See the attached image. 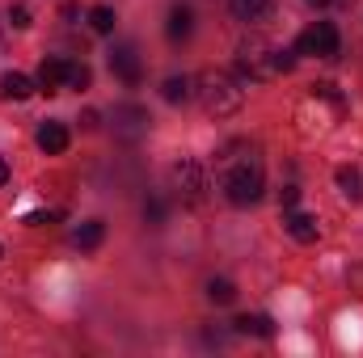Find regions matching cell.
<instances>
[{
  "label": "cell",
  "mask_w": 363,
  "mask_h": 358,
  "mask_svg": "<svg viewBox=\"0 0 363 358\" xmlns=\"http://www.w3.org/2000/svg\"><path fill=\"white\" fill-rule=\"evenodd\" d=\"M89 25L97 30V34H110V30H114V8H110V4L89 8Z\"/></svg>",
  "instance_id": "19"
},
{
  "label": "cell",
  "mask_w": 363,
  "mask_h": 358,
  "mask_svg": "<svg viewBox=\"0 0 363 358\" xmlns=\"http://www.w3.org/2000/svg\"><path fill=\"white\" fill-rule=\"evenodd\" d=\"M0 253H4V249H0Z\"/></svg>",
  "instance_id": "29"
},
{
  "label": "cell",
  "mask_w": 363,
  "mask_h": 358,
  "mask_svg": "<svg viewBox=\"0 0 363 358\" xmlns=\"http://www.w3.org/2000/svg\"><path fill=\"white\" fill-rule=\"evenodd\" d=\"M334 4H351V0H334Z\"/></svg>",
  "instance_id": "28"
},
{
  "label": "cell",
  "mask_w": 363,
  "mask_h": 358,
  "mask_svg": "<svg viewBox=\"0 0 363 358\" xmlns=\"http://www.w3.org/2000/svg\"><path fill=\"white\" fill-rule=\"evenodd\" d=\"M334 181H338V190H342L347 202H363V173L355 165H342V169L334 173Z\"/></svg>",
  "instance_id": "11"
},
{
  "label": "cell",
  "mask_w": 363,
  "mask_h": 358,
  "mask_svg": "<svg viewBox=\"0 0 363 358\" xmlns=\"http://www.w3.org/2000/svg\"><path fill=\"white\" fill-rule=\"evenodd\" d=\"M351 287L363 295V262H359V266H351Z\"/></svg>",
  "instance_id": "24"
},
{
  "label": "cell",
  "mask_w": 363,
  "mask_h": 358,
  "mask_svg": "<svg viewBox=\"0 0 363 358\" xmlns=\"http://www.w3.org/2000/svg\"><path fill=\"white\" fill-rule=\"evenodd\" d=\"M207 299H211V304H233V299H237V287H233L228 278H211V282H207Z\"/></svg>",
  "instance_id": "18"
},
{
  "label": "cell",
  "mask_w": 363,
  "mask_h": 358,
  "mask_svg": "<svg viewBox=\"0 0 363 358\" xmlns=\"http://www.w3.org/2000/svg\"><path fill=\"white\" fill-rule=\"evenodd\" d=\"M283 224H287L291 241H300V245H313V241H317V232H321V228H317V219H313V215H304V211H296V207L287 211V219H283Z\"/></svg>",
  "instance_id": "10"
},
{
  "label": "cell",
  "mask_w": 363,
  "mask_h": 358,
  "mask_svg": "<svg viewBox=\"0 0 363 358\" xmlns=\"http://www.w3.org/2000/svg\"><path fill=\"white\" fill-rule=\"evenodd\" d=\"M174 190H178L190 207H199V202H203V190H207L203 165H199V161H178V165H174Z\"/></svg>",
  "instance_id": "5"
},
{
  "label": "cell",
  "mask_w": 363,
  "mask_h": 358,
  "mask_svg": "<svg viewBox=\"0 0 363 358\" xmlns=\"http://www.w3.org/2000/svg\"><path fill=\"white\" fill-rule=\"evenodd\" d=\"M0 93H4L9 101H26V97L34 93V81L21 76V72H4V76H0Z\"/></svg>",
  "instance_id": "13"
},
{
  "label": "cell",
  "mask_w": 363,
  "mask_h": 358,
  "mask_svg": "<svg viewBox=\"0 0 363 358\" xmlns=\"http://www.w3.org/2000/svg\"><path fill=\"white\" fill-rule=\"evenodd\" d=\"M110 68H114V76H118V81H127V85H140V76H144L140 51H135L131 42H118V47L110 51Z\"/></svg>",
  "instance_id": "6"
},
{
  "label": "cell",
  "mask_w": 363,
  "mask_h": 358,
  "mask_svg": "<svg viewBox=\"0 0 363 358\" xmlns=\"http://www.w3.org/2000/svg\"><path fill=\"white\" fill-rule=\"evenodd\" d=\"M274 64H279V76H283V72H291V68H296V51H283V47H279Z\"/></svg>",
  "instance_id": "22"
},
{
  "label": "cell",
  "mask_w": 363,
  "mask_h": 358,
  "mask_svg": "<svg viewBox=\"0 0 363 358\" xmlns=\"http://www.w3.org/2000/svg\"><path fill=\"white\" fill-rule=\"evenodd\" d=\"M308 4H334V0H308Z\"/></svg>",
  "instance_id": "27"
},
{
  "label": "cell",
  "mask_w": 363,
  "mask_h": 358,
  "mask_svg": "<svg viewBox=\"0 0 363 358\" xmlns=\"http://www.w3.org/2000/svg\"><path fill=\"white\" fill-rule=\"evenodd\" d=\"M228 8H233V17H241V21H262L274 8V0H228Z\"/></svg>",
  "instance_id": "14"
},
{
  "label": "cell",
  "mask_w": 363,
  "mask_h": 358,
  "mask_svg": "<svg viewBox=\"0 0 363 358\" xmlns=\"http://www.w3.org/2000/svg\"><path fill=\"white\" fill-rule=\"evenodd\" d=\"M274 55H279V47H274L271 38H262V34L241 38V47H237V68H241V81H254V85H267V81H274V76H279Z\"/></svg>",
  "instance_id": "3"
},
{
  "label": "cell",
  "mask_w": 363,
  "mask_h": 358,
  "mask_svg": "<svg viewBox=\"0 0 363 358\" xmlns=\"http://www.w3.org/2000/svg\"><path fill=\"white\" fill-rule=\"evenodd\" d=\"M245 81H237L233 72H224V68H203L199 76H194V97H199V105L211 114V118H228V114H237L241 105H245V89H241Z\"/></svg>",
  "instance_id": "2"
},
{
  "label": "cell",
  "mask_w": 363,
  "mask_h": 358,
  "mask_svg": "<svg viewBox=\"0 0 363 358\" xmlns=\"http://www.w3.org/2000/svg\"><path fill=\"white\" fill-rule=\"evenodd\" d=\"M237 333H254V337H271L274 325L271 316H237Z\"/></svg>",
  "instance_id": "17"
},
{
  "label": "cell",
  "mask_w": 363,
  "mask_h": 358,
  "mask_svg": "<svg viewBox=\"0 0 363 358\" xmlns=\"http://www.w3.org/2000/svg\"><path fill=\"white\" fill-rule=\"evenodd\" d=\"M216 169H220V190L233 207H250V202L262 198L267 169H262V156H258L254 144H228L216 156Z\"/></svg>",
  "instance_id": "1"
},
{
  "label": "cell",
  "mask_w": 363,
  "mask_h": 358,
  "mask_svg": "<svg viewBox=\"0 0 363 358\" xmlns=\"http://www.w3.org/2000/svg\"><path fill=\"white\" fill-rule=\"evenodd\" d=\"M51 219H55L51 211H47V215H43V211H34V215H26V224H34V228H38V224H51Z\"/></svg>",
  "instance_id": "25"
},
{
  "label": "cell",
  "mask_w": 363,
  "mask_h": 358,
  "mask_svg": "<svg viewBox=\"0 0 363 358\" xmlns=\"http://www.w3.org/2000/svg\"><path fill=\"white\" fill-rule=\"evenodd\" d=\"M101 241H106V224H101V219H89V224H81V228L72 232V245H77V249H97Z\"/></svg>",
  "instance_id": "16"
},
{
  "label": "cell",
  "mask_w": 363,
  "mask_h": 358,
  "mask_svg": "<svg viewBox=\"0 0 363 358\" xmlns=\"http://www.w3.org/2000/svg\"><path fill=\"white\" fill-rule=\"evenodd\" d=\"M34 139H38V148H43L47 156H60V152H68V127H64V122H43Z\"/></svg>",
  "instance_id": "9"
},
{
  "label": "cell",
  "mask_w": 363,
  "mask_h": 358,
  "mask_svg": "<svg viewBox=\"0 0 363 358\" xmlns=\"http://www.w3.org/2000/svg\"><path fill=\"white\" fill-rule=\"evenodd\" d=\"M9 21H13L17 30H30V8H26V4H13V8H9Z\"/></svg>",
  "instance_id": "21"
},
{
  "label": "cell",
  "mask_w": 363,
  "mask_h": 358,
  "mask_svg": "<svg viewBox=\"0 0 363 358\" xmlns=\"http://www.w3.org/2000/svg\"><path fill=\"white\" fill-rule=\"evenodd\" d=\"M190 21H194V13H190L186 4H174V8H169V25H165L169 42H186V38H190Z\"/></svg>",
  "instance_id": "12"
},
{
  "label": "cell",
  "mask_w": 363,
  "mask_h": 358,
  "mask_svg": "<svg viewBox=\"0 0 363 358\" xmlns=\"http://www.w3.org/2000/svg\"><path fill=\"white\" fill-rule=\"evenodd\" d=\"M161 97H165L169 105H186V101L194 97V81H190V76H169V81L161 85Z\"/></svg>",
  "instance_id": "15"
},
{
  "label": "cell",
  "mask_w": 363,
  "mask_h": 358,
  "mask_svg": "<svg viewBox=\"0 0 363 358\" xmlns=\"http://www.w3.org/2000/svg\"><path fill=\"white\" fill-rule=\"evenodd\" d=\"M64 85H68V59H55V55L43 59V68H38V89L51 97V93H60Z\"/></svg>",
  "instance_id": "8"
},
{
  "label": "cell",
  "mask_w": 363,
  "mask_h": 358,
  "mask_svg": "<svg viewBox=\"0 0 363 358\" xmlns=\"http://www.w3.org/2000/svg\"><path fill=\"white\" fill-rule=\"evenodd\" d=\"M148 110H140V105H118L114 110V131L118 135H127V139H140L144 131H148Z\"/></svg>",
  "instance_id": "7"
},
{
  "label": "cell",
  "mask_w": 363,
  "mask_h": 358,
  "mask_svg": "<svg viewBox=\"0 0 363 358\" xmlns=\"http://www.w3.org/2000/svg\"><path fill=\"white\" fill-rule=\"evenodd\" d=\"M279 202H283V211H291V207L300 202V190H296V185H283V190H279Z\"/></svg>",
  "instance_id": "23"
},
{
  "label": "cell",
  "mask_w": 363,
  "mask_h": 358,
  "mask_svg": "<svg viewBox=\"0 0 363 358\" xmlns=\"http://www.w3.org/2000/svg\"><path fill=\"white\" fill-rule=\"evenodd\" d=\"M89 81H93V72L85 68V64H68V89H89Z\"/></svg>",
  "instance_id": "20"
},
{
  "label": "cell",
  "mask_w": 363,
  "mask_h": 358,
  "mask_svg": "<svg viewBox=\"0 0 363 358\" xmlns=\"http://www.w3.org/2000/svg\"><path fill=\"white\" fill-rule=\"evenodd\" d=\"M9 181V165H4V156H0V185Z\"/></svg>",
  "instance_id": "26"
},
{
  "label": "cell",
  "mask_w": 363,
  "mask_h": 358,
  "mask_svg": "<svg viewBox=\"0 0 363 358\" xmlns=\"http://www.w3.org/2000/svg\"><path fill=\"white\" fill-rule=\"evenodd\" d=\"M296 55L334 59V55H338V25H334V21H313V25L296 38Z\"/></svg>",
  "instance_id": "4"
}]
</instances>
